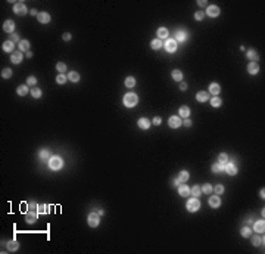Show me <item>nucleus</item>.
<instances>
[{
  "label": "nucleus",
  "instance_id": "f257e3e1",
  "mask_svg": "<svg viewBox=\"0 0 265 254\" xmlns=\"http://www.w3.org/2000/svg\"><path fill=\"white\" fill-rule=\"evenodd\" d=\"M137 102H139V98H137V95L136 93H127L125 96H124V99H122V104L125 105L127 108H134L136 105H137Z\"/></svg>",
  "mask_w": 265,
  "mask_h": 254
},
{
  "label": "nucleus",
  "instance_id": "f03ea898",
  "mask_svg": "<svg viewBox=\"0 0 265 254\" xmlns=\"http://www.w3.org/2000/svg\"><path fill=\"white\" fill-rule=\"evenodd\" d=\"M49 167H50L52 170H61V169L64 167V160H62L61 157L55 155V157H52V158L49 160Z\"/></svg>",
  "mask_w": 265,
  "mask_h": 254
},
{
  "label": "nucleus",
  "instance_id": "7ed1b4c3",
  "mask_svg": "<svg viewBox=\"0 0 265 254\" xmlns=\"http://www.w3.org/2000/svg\"><path fill=\"white\" fill-rule=\"evenodd\" d=\"M186 207H187V211H190V213H196L199 208H200V202H199L198 198H190L187 201V204H186Z\"/></svg>",
  "mask_w": 265,
  "mask_h": 254
},
{
  "label": "nucleus",
  "instance_id": "20e7f679",
  "mask_svg": "<svg viewBox=\"0 0 265 254\" xmlns=\"http://www.w3.org/2000/svg\"><path fill=\"white\" fill-rule=\"evenodd\" d=\"M177 46H178V43L175 42V38H166V42L164 43V47L168 53H174L177 50Z\"/></svg>",
  "mask_w": 265,
  "mask_h": 254
},
{
  "label": "nucleus",
  "instance_id": "39448f33",
  "mask_svg": "<svg viewBox=\"0 0 265 254\" xmlns=\"http://www.w3.org/2000/svg\"><path fill=\"white\" fill-rule=\"evenodd\" d=\"M13 12H15L16 15H19V16H24V15H27L28 9H27V6H25L24 2H18V3H15V6H13Z\"/></svg>",
  "mask_w": 265,
  "mask_h": 254
},
{
  "label": "nucleus",
  "instance_id": "423d86ee",
  "mask_svg": "<svg viewBox=\"0 0 265 254\" xmlns=\"http://www.w3.org/2000/svg\"><path fill=\"white\" fill-rule=\"evenodd\" d=\"M87 223L90 228H97L100 223V217L97 216V213H90L87 217Z\"/></svg>",
  "mask_w": 265,
  "mask_h": 254
},
{
  "label": "nucleus",
  "instance_id": "0eeeda50",
  "mask_svg": "<svg viewBox=\"0 0 265 254\" xmlns=\"http://www.w3.org/2000/svg\"><path fill=\"white\" fill-rule=\"evenodd\" d=\"M168 124H169L171 129H178V127L183 126V121H181V118L178 115H172L168 118Z\"/></svg>",
  "mask_w": 265,
  "mask_h": 254
},
{
  "label": "nucleus",
  "instance_id": "6e6552de",
  "mask_svg": "<svg viewBox=\"0 0 265 254\" xmlns=\"http://www.w3.org/2000/svg\"><path fill=\"white\" fill-rule=\"evenodd\" d=\"M220 8L217 6V5H209L208 8H206V15H209L211 18H215V16H218L220 15Z\"/></svg>",
  "mask_w": 265,
  "mask_h": 254
},
{
  "label": "nucleus",
  "instance_id": "1a4fd4ad",
  "mask_svg": "<svg viewBox=\"0 0 265 254\" xmlns=\"http://www.w3.org/2000/svg\"><path fill=\"white\" fill-rule=\"evenodd\" d=\"M37 21H38L40 24H49L50 21H52L50 13H47V12H40V13L37 15Z\"/></svg>",
  "mask_w": 265,
  "mask_h": 254
},
{
  "label": "nucleus",
  "instance_id": "9d476101",
  "mask_svg": "<svg viewBox=\"0 0 265 254\" xmlns=\"http://www.w3.org/2000/svg\"><path fill=\"white\" fill-rule=\"evenodd\" d=\"M3 31L5 33H9V34H13V31H15V22L11 21V19L5 21V24H3Z\"/></svg>",
  "mask_w": 265,
  "mask_h": 254
},
{
  "label": "nucleus",
  "instance_id": "9b49d317",
  "mask_svg": "<svg viewBox=\"0 0 265 254\" xmlns=\"http://www.w3.org/2000/svg\"><path fill=\"white\" fill-rule=\"evenodd\" d=\"M25 222L30 223V225L35 223V222H37V211H34V210L27 211V214H25Z\"/></svg>",
  "mask_w": 265,
  "mask_h": 254
},
{
  "label": "nucleus",
  "instance_id": "f8f14e48",
  "mask_svg": "<svg viewBox=\"0 0 265 254\" xmlns=\"http://www.w3.org/2000/svg\"><path fill=\"white\" fill-rule=\"evenodd\" d=\"M224 172L227 174H230V176H234V174H237V167H236V164L228 162V164L224 165Z\"/></svg>",
  "mask_w": 265,
  "mask_h": 254
},
{
  "label": "nucleus",
  "instance_id": "ddd939ff",
  "mask_svg": "<svg viewBox=\"0 0 265 254\" xmlns=\"http://www.w3.org/2000/svg\"><path fill=\"white\" fill-rule=\"evenodd\" d=\"M254 229H255V232H256V233H264V231H265V222H264V219L255 222Z\"/></svg>",
  "mask_w": 265,
  "mask_h": 254
},
{
  "label": "nucleus",
  "instance_id": "4468645a",
  "mask_svg": "<svg viewBox=\"0 0 265 254\" xmlns=\"http://www.w3.org/2000/svg\"><path fill=\"white\" fill-rule=\"evenodd\" d=\"M247 72L249 74H258L259 72V65H258V62H249V65H247Z\"/></svg>",
  "mask_w": 265,
  "mask_h": 254
},
{
  "label": "nucleus",
  "instance_id": "2eb2a0df",
  "mask_svg": "<svg viewBox=\"0 0 265 254\" xmlns=\"http://www.w3.org/2000/svg\"><path fill=\"white\" fill-rule=\"evenodd\" d=\"M137 126L140 127V129H143V130H147L149 127H150V120L149 118H140L139 121H137Z\"/></svg>",
  "mask_w": 265,
  "mask_h": 254
},
{
  "label": "nucleus",
  "instance_id": "dca6fc26",
  "mask_svg": "<svg viewBox=\"0 0 265 254\" xmlns=\"http://www.w3.org/2000/svg\"><path fill=\"white\" fill-rule=\"evenodd\" d=\"M22 52L19 50V52H15V53H12L11 55V62L12 64H21V61H22Z\"/></svg>",
  "mask_w": 265,
  "mask_h": 254
},
{
  "label": "nucleus",
  "instance_id": "f3484780",
  "mask_svg": "<svg viewBox=\"0 0 265 254\" xmlns=\"http://www.w3.org/2000/svg\"><path fill=\"white\" fill-rule=\"evenodd\" d=\"M246 56H247V59H249L250 62H256V61L259 59V55H258V52H256V50H254V49H250V50H247V53H246Z\"/></svg>",
  "mask_w": 265,
  "mask_h": 254
},
{
  "label": "nucleus",
  "instance_id": "a211bd4d",
  "mask_svg": "<svg viewBox=\"0 0 265 254\" xmlns=\"http://www.w3.org/2000/svg\"><path fill=\"white\" fill-rule=\"evenodd\" d=\"M220 92H221V86L218 84V83H212V84L209 86V92L208 93H212L214 96H218Z\"/></svg>",
  "mask_w": 265,
  "mask_h": 254
},
{
  "label": "nucleus",
  "instance_id": "6ab92c4d",
  "mask_svg": "<svg viewBox=\"0 0 265 254\" xmlns=\"http://www.w3.org/2000/svg\"><path fill=\"white\" fill-rule=\"evenodd\" d=\"M187 40V34H186V31H183V30H180V31H177L175 33V42L178 43H183V42H186Z\"/></svg>",
  "mask_w": 265,
  "mask_h": 254
},
{
  "label": "nucleus",
  "instance_id": "aec40b11",
  "mask_svg": "<svg viewBox=\"0 0 265 254\" xmlns=\"http://www.w3.org/2000/svg\"><path fill=\"white\" fill-rule=\"evenodd\" d=\"M196 99H198V102H206V101H209V93L208 92H198V95H196Z\"/></svg>",
  "mask_w": 265,
  "mask_h": 254
},
{
  "label": "nucleus",
  "instance_id": "412c9836",
  "mask_svg": "<svg viewBox=\"0 0 265 254\" xmlns=\"http://www.w3.org/2000/svg\"><path fill=\"white\" fill-rule=\"evenodd\" d=\"M178 114H180V118H188V115H190V108L188 106H180V109H178Z\"/></svg>",
  "mask_w": 265,
  "mask_h": 254
},
{
  "label": "nucleus",
  "instance_id": "4be33fe9",
  "mask_svg": "<svg viewBox=\"0 0 265 254\" xmlns=\"http://www.w3.org/2000/svg\"><path fill=\"white\" fill-rule=\"evenodd\" d=\"M209 206H211L212 208H218V207L221 206V199H220V198H218L217 195H212V196L209 198Z\"/></svg>",
  "mask_w": 265,
  "mask_h": 254
},
{
  "label": "nucleus",
  "instance_id": "5701e85b",
  "mask_svg": "<svg viewBox=\"0 0 265 254\" xmlns=\"http://www.w3.org/2000/svg\"><path fill=\"white\" fill-rule=\"evenodd\" d=\"M2 47H3L5 52H9V53H11V52H13V49H15V43H13L12 40H6Z\"/></svg>",
  "mask_w": 265,
  "mask_h": 254
},
{
  "label": "nucleus",
  "instance_id": "b1692460",
  "mask_svg": "<svg viewBox=\"0 0 265 254\" xmlns=\"http://www.w3.org/2000/svg\"><path fill=\"white\" fill-rule=\"evenodd\" d=\"M28 92H31V90H30V87H28V84H21V86L16 89V93H18L19 96H25Z\"/></svg>",
  "mask_w": 265,
  "mask_h": 254
},
{
  "label": "nucleus",
  "instance_id": "393cba45",
  "mask_svg": "<svg viewBox=\"0 0 265 254\" xmlns=\"http://www.w3.org/2000/svg\"><path fill=\"white\" fill-rule=\"evenodd\" d=\"M68 80L72 81V83H78L80 81V74H78L77 71H71V72H68Z\"/></svg>",
  "mask_w": 265,
  "mask_h": 254
},
{
  "label": "nucleus",
  "instance_id": "a878e982",
  "mask_svg": "<svg viewBox=\"0 0 265 254\" xmlns=\"http://www.w3.org/2000/svg\"><path fill=\"white\" fill-rule=\"evenodd\" d=\"M150 47H152L153 50H159L161 47H164V43H162L159 38H153V40L150 42Z\"/></svg>",
  "mask_w": 265,
  "mask_h": 254
},
{
  "label": "nucleus",
  "instance_id": "bb28decb",
  "mask_svg": "<svg viewBox=\"0 0 265 254\" xmlns=\"http://www.w3.org/2000/svg\"><path fill=\"white\" fill-rule=\"evenodd\" d=\"M171 77H172V80H175V81H183V72L180 71V69H174L172 72H171Z\"/></svg>",
  "mask_w": 265,
  "mask_h": 254
},
{
  "label": "nucleus",
  "instance_id": "cd10ccee",
  "mask_svg": "<svg viewBox=\"0 0 265 254\" xmlns=\"http://www.w3.org/2000/svg\"><path fill=\"white\" fill-rule=\"evenodd\" d=\"M211 170H212V173H221V172H224V164L214 162V164H212V167H211Z\"/></svg>",
  "mask_w": 265,
  "mask_h": 254
},
{
  "label": "nucleus",
  "instance_id": "c85d7f7f",
  "mask_svg": "<svg viewBox=\"0 0 265 254\" xmlns=\"http://www.w3.org/2000/svg\"><path fill=\"white\" fill-rule=\"evenodd\" d=\"M190 194L195 196V198H199V196L202 195V188H200L199 185H195L191 189H190Z\"/></svg>",
  "mask_w": 265,
  "mask_h": 254
},
{
  "label": "nucleus",
  "instance_id": "c756f323",
  "mask_svg": "<svg viewBox=\"0 0 265 254\" xmlns=\"http://www.w3.org/2000/svg\"><path fill=\"white\" fill-rule=\"evenodd\" d=\"M188 177H190V174H188L187 170H183V172H180V174H178V180H180V183L187 182Z\"/></svg>",
  "mask_w": 265,
  "mask_h": 254
},
{
  "label": "nucleus",
  "instance_id": "7c9ffc66",
  "mask_svg": "<svg viewBox=\"0 0 265 254\" xmlns=\"http://www.w3.org/2000/svg\"><path fill=\"white\" fill-rule=\"evenodd\" d=\"M52 157H50V151H47V149H41L40 151V160L41 161H47L49 162V160H50Z\"/></svg>",
  "mask_w": 265,
  "mask_h": 254
},
{
  "label": "nucleus",
  "instance_id": "2f4dec72",
  "mask_svg": "<svg viewBox=\"0 0 265 254\" xmlns=\"http://www.w3.org/2000/svg\"><path fill=\"white\" fill-rule=\"evenodd\" d=\"M178 194L181 196H188L190 195V188L186 185H183V186H178Z\"/></svg>",
  "mask_w": 265,
  "mask_h": 254
},
{
  "label": "nucleus",
  "instance_id": "473e14b6",
  "mask_svg": "<svg viewBox=\"0 0 265 254\" xmlns=\"http://www.w3.org/2000/svg\"><path fill=\"white\" fill-rule=\"evenodd\" d=\"M252 242H254L255 247H261V245H264V236L261 238L259 235H254V236H252Z\"/></svg>",
  "mask_w": 265,
  "mask_h": 254
},
{
  "label": "nucleus",
  "instance_id": "72a5a7b5",
  "mask_svg": "<svg viewBox=\"0 0 265 254\" xmlns=\"http://www.w3.org/2000/svg\"><path fill=\"white\" fill-rule=\"evenodd\" d=\"M18 46H19V50H21V52H28V50H30V42H28V40H21Z\"/></svg>",
  "mask_w": 265,
  "mask_h": 254
},
{
  "label": "nucleus",
  "instance_id": "f704fd0d",
  "mask_svg": "<svg viewBox=\"0 0 265 254\" xmlns=\"http://www.w3.org/2000/svg\"><path fill=\"white\" fill-rule=\"evenodd\" d=\"M168 34H169V33H168V30H166L165 27H161V28L158 30V37H159V40H161V38H168Z\"/></svg>",
  "mask_w": 265,
  "mask_h": 254
},
{
  "label": "nucleus",
  "instance_id": "c9c22d12",
  "mask_svg": "<svg viewBox=\"0 0 265 254\" xmlns=\"http://www.w3.org/2000/svg\"><path fill=\"white\" fill-rule=\"evenodd\" d=\"M211 105H212L214 108H220L221 105H222V101H221V98H218V96H214V98L211 99Z\"/></svg>",
  "mask_w": 265,
  "mask_h": 254
},
{
  "label": "nucleus",
  "instance_id": "e433bc0d",
  "mask_svg": "<svg viewBox=\"0 0 265 254\" xmlns=\"http://www.w3.org/2000/svg\"><path fill=\"white\" fill-rule=\"evenodd\" d=\"M240 233H242L243 238H250V233H252V229L249 228V226H243L242 231H240Z\"/></svg>",
  "mask_w": 265,
  "mask_h": 254
},
{
  "label": "nucleus",
  "instance_id": "4c0bfd02",
  "mask_svg": "<svg viewBox=\"0 0 265 254\" xmlns=\"http://www.w3.org/2000/svg\"><path fill=\"white\" fill-rule=\"evenodd\" d=\"M19 248V242L18 241H9L8 242V250L9 251H16Z\"/></svg>",
  "mask_w": 265,
  "mask_h": 254
},
{
  "label": "nucleus",
  "instance_id": "58836bf2",
  "mask_svg": "<svg viewBox=\"0 0 265 254\" xmlns=\"http://www.w3.org/2000/svg\"><path fill=\"white\" fill-rule=\"evenodd\" d=\"M227 161H228V155H227L225 152H221L220 155H218V162L225 165V164H227Z\"/></svg>",
  "mask_w": 265,
  "mask_h": 254
},
{
  "label": "nucleus",
  "instance_id": "ea45409f",
  "mask_svg": "<svg viewBox=\"0 0 265 254\" xmlns=\"http://www.w3.org/2000/svg\"><path fill=\"white\" fill-rule=\"evenodd\" d=\"M47 206L46 204H40V206H37V213L38 214H47L49 213V210H47Z\"/></svg>",
  "mask_w": 265,
  "mask_h": 254
},
{
  "label": "nucleus",
  "instance_id": "a19ab883",
  "mask_svg": "<svg viewBox=\"0 0 265 254\" xmlns=\"http://www.w3.org/2000/svg\"><path fill=\"white\" fill-rule=\"evenodd\" d=\"M125 86H127V87H130V89H131V87H134V86H136V79H134V77H131V75H130V77H127V79H125Z\"/></svg>",
  "mask_w": 265,
  "mask_h": 254
},
{
  "label": "nucleus",
  "instance_id": "79ce46f5",
  "mask_svg": "<svg viewBox=\"0 0 265 254\" xmlns=\"http://www.w3.org/2000/svg\"><path fill=\"white\" fill-rule=\"evenodd\" d=\"M66 81H68V77H66L65 74H59V75L56 77V83H57V84H65Z\"/></svg>",
  "mask_w": 265,
  "mask_h": 254
},
{
  "label": "nucleus",
  "instance_id": "37998d69",
  "mask_svg": "<svg viewBox=\"0 0 265 254\" xmlns=\"http://www.w3.org/2000/svg\"><path fill=\"white\" fill-rule=\"evenodd\" d=\"M41 90L38 89V87H34V89H31V96L33 98H35V99H38V98H41Z\"/></svg>",
  "mask_w": 265,
  "mask_h": 254
},
{
  "label": "nucleus",
  "instance_id": "c03bdc74",
  "mask_svg": "<svg viewBox=\"0 0 265 254\" xmlns=\"http://www.w3.org/2000/svg\"><path fill=\"white\" fill-rule=\"evenodd\" d=\"M212 191H214V186L211 185V183H205L203 188H202V192H203V194H208V195H209Z\"/></svg>",
  "mask_w": 265,
  "mask_h": 254
},
{
  "label": "nucleus",
  "instance_id": "a18cd8bd",
  "mask_svg": "<svg viewBox=\"0 0 265 254\" xmlns=\"http://www.w3.org/2000/svg\"><path fill=\"white\" fill-rule=\"evenodd\" d=\"M2 77H3V79H11L12 77V69L11 68H3L2 69Z\"/></svg>",
  "mask_w": 265,
  "mask_h": 254
},
{
  "label": "nucleus",
  "instance_id": "49530a36",
  "mask_svg": "<svg viewBox=\"0 0 265 254\" xmlns=\"http://www.w3.org/2000/svg\"><path fill=\"white\" fill-rule=\"evenodd\" d=\"M56 69H57L61 74H64V72L66 71V65L64 64V62H57V64H56Z\"/></svg>",
  "mask_w": 265,
  "mask_h": 254
},
{
  "label": "nucleus",
  "instance_id": "de8ad7c7",
  "mask_svg": "<svg viewBox=\"0 0 265 254\" xmlns=\"http://www.w3.org/2000/svg\"><path fill=\"white\" fill-rule=\"evenodd\" d=\"M203 18H205V12L203 11H198L195 13V19L196 21H203Z\"/></svg>",
  "mask_w": 265,
  "mask_h": 254
},
{
  "label": "nucleus",
  "instance_id": "09e8293b",
  "mask_svg": "<svg viewBox=\"0 0 265 254\" xmlns=\"http://www.w3.org/2000/svg\"><path fill=\"white\" fill-rule=\"evenodd\" d=\"M214 191H215L217 195H221V194H224V186L222 185H215L214 186Z\"/></svg>",
  "mask_w": 265,
  "mask_h": 254
},
{
  "label": "nucleus",
  "instance_id": "8fccbe9b",
  "mask_svg": "<svg viewBox=\"0 0 265 254\" xmlns=\"http://www.w3.org/2000/svg\"><path fill=\"white\" fill-rule=\"evenodd\" d=\"M35 83H37V79H35L34 75H30V77L27 79V84H28V86H34Z\"/></svg>",
  "mask_w": 265,
  "mask_h": 254
},
{
  "label": "nucleus",
  "instance_id": "3c124183",
  "mask_svg": "<svg viewBox=\"0 0 265 254\" xmlns=\"http://www.w3.org/2000/svg\"><path fill=\"white\" fill-rule=\"evenodd\" d=\"M11 40L13 42V43H19V42H21V40H19V35L15 34V33H13V34H11Z\"/></svg>",
  "mask_w": 265,
  "mask_h": 254
},
{
  "label": "nucleus",
  "instance_id": "603ef678",
  "mask_svg": "<svg viewBox=\"0 0 265 254\" xmlns=\"http://www.w3.org/2000/svg\"><path fill=\"white\" fill-rule=\"evenodd\" d=\"M152 123H153L155 126H159V124H161V123H162V118H161V117H155L153 120H152Z\"/></svg>",
  "mask_w": 265,
  "mask_h": 254
},
{
  "label": "nucleus",
  "instance_id": "864d4df0",
  "mask_svg": "<svg viewBox=\"0 0 265 254\" xmlns=\"http://www.w3.org/2000/svg\"><path fill=\"white\" fill-rule=\"evenodd\" d=\"M198 5L200 6V8H206V6H208V2H205V0H199Z\"/></svg>",
  "mask_w": 265,
  "mask_h": 254
},
{
  "label": "nucleus",
  "instance_id": "5fc2aeb1",
  "mask_svg": "<svg viewBox=\"0 0 265 254\" xmlns=\"http://www.w3.org/2000/svg\"><path fill=\"white\" fill-rule=\"evenodd\" d=\"M183 124H184L186 127H190V126H191V120H190V118H184Z\"/></svg>",
  "mask_w": 265,
  "mask_h": 254
},
{
  "label": "nucleus",
  "instance_id": "6e6d98bb",
  "mask_svg": "<svg viewBox=\"0 0 265 254\" xmlns=\"http://www.w3.org/2000/svg\"><path fill=\"white\" fill-rule=\"evenodd\" d=\"M180 89H181V90H186V89H187V83H184V81H180Z\"/></svg>",
  "mask_w": 265,
  "mask_h": 254
},
{
  "label": "nucleus",
  "instance_id": "4d7b16f0",
  "mask_svg": "<svg viewBox=\"0 0 265 254\" xmlns=\"http://www.w3.org/2000/svg\"><path fill=\"white\" fill-rule=\"evenodd\" d=\"M62 38H64L65 42H69V40H71V34H69V33H65V34L62 35Z\"/></svg>",
  "mask_w": 265,
  "mask_h": 254
},
{
  "label": "nucleus",
  "instance_id": "13d9d810",
  "mask_svg": "<svg viewBox=\"0 0 265 254\" xmlns=\"http://www.w3.org/2000/svg\"><path fill=\"white\" fill-rule=\"evenodd\" d=\"M259 196H261L262 199L265 198V191H264V189H261V191H259Z\"/></svg>",
  "mask_w": 265,
  "mask_h": 254
},
{
  "label": "nucleus",
  "instance_id": "bf43d9fd",
  "mask_svg": "<svg viewBox=\"0 0 265 254\" xmlns=\"http://www.w3.org/2000/svg\"><path fill=\"white\" fill-rule=\"evenodd\" d=\"M172 185L178 186V185H180V180H178V179H174V180H172Z\"/></svg>",
  "mask_w": 265,
  "mask_h": 254
},
{
  "label": "nucleus",
  "instance_id": "052dcab7",
  "mask_svg": "<svg viewBox=\"0 0 265 254\" xmlns=\"http://www.w3.org/2000/svg\"><path fill=\"white\" fill-rule=\"evenodd\" d=\"M30 13H31V15H33V16H37V15H38V13H37V11H35V9H31V11H30Z\"/></svg>",
  "mask_w": 265,
  "mask_h": 254
},
{
  "label": "nucleus",
  "instance_id": "680f3d73",
  "mask_svg": "<svg viewBox=\"0 0 265 254\" xmlns=\"http://www.w3.org/2000/svg\"><path fill=\"white\" fill-rule=\"evenodd\" d=\"M27 58H33V52L28 50V52H27Z\"/></svg>",
  "mask_w": 265,
  "mask_h": 254
},
{
  "label": "nucleus",
  "instance_id": "e2e57ef3",
  "mask_svg": "<svg viewBox=\"0 0 265 254\" xmlns=\"http://www.w3.org/2000/svg\"><path fill=\"white\" fill-rule=\"evenodd\" d=\"M97 213H99V216H103V214H105V211H103L102 208H99V210H97Z\"/></svg>",
  "mask_w": 265,
  "mask_h": 254
},
{
  "label": "nucleus",
  "instance_id": "0e129e2a",
  "mask_svg": "<svg viewBox=\"0 0 265 254\" xmlns=\"http://www.w3.org/2000/svg\"><path fill=\"white\" fill-rule=\"evenodd\" d=\"M30 208H37V206H35V202H30Z\"/></svg>",
  "mask_w": 265,
  "mask_h": 254
}]
</instances>
